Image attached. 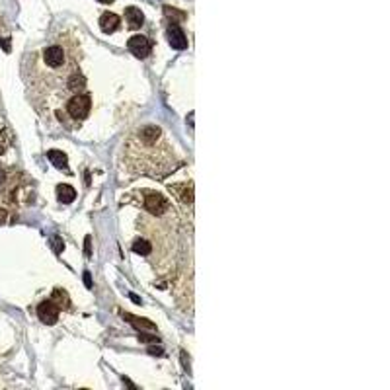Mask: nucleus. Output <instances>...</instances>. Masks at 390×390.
I'll return each instance as SVG.
<instances>
[{"instance_id": "6e6552de", "label": "nucleus", "mask_w": 390, "mask_h": 390, "mask_svg": "<svg viewBox=\"0 0 390 390\" xmlns=\"http://www.w3.org/2000/svg\"><path fill=\"white\" fill-rule=\"evenodd\" d=\"M170 189L176 193L178 199H181L183 203L191 205V201H193V185H191V181H187V183H174V185H170Z\"/></svg>"}, {"instance_id": "0eeeda50", "label": "nucleus", "mask_w": 390, "mask_h": 390, "mask_svg": "<svg viewBox=\"0 0 390 390\" xmlns=\"http://www.w3.org/2000/svg\"><path fill=\"white\" fill-rule=\"evenodd\" d=\"M168 41H170V45H172L174 49H178V51H183V49L187 47L185 33L181 31V28H180L178 24H172V26L168 28Z\"/></svg>"}, {"instance_id": "f03ea898", "label": "nucleus", "mask_w": 390, "mask_h": 390, "mask_svg": "<svg viewBox=\"0 0 390 390\" xmlns=\"http://www.w3.org/2000/svg\"><path fill=\"white\" fill-rule=\"evenodd\" d=\"M92 110V100L88 94H74L70 98H66L64 102V113L72 119V121H84L88 117V113Z\"/></svg>"}, {"instance_id": "4468645a", "label": "nucleus", "mask_w": 390, "mask_h": 390, "mask_svg": "<svg viewBox=\"0 0 390 390\" xmlns=\"http://www.w3.org/2000/svg\"><path fill=\"white\" fill-rule=\"evenodd\" d=\"M131 324H137L139 326V330H154V324H150V322H147V320H139V318H131V316H125Z\"/></svg>"}, {"instance_id": "9b49d317", "label": "nucleus", "mask_w": 390, "mask_h": 390, "mask_svg": "<svg viewBox=\"0 0 390 390\" xmlns=\"http://www.w3.org/2000/svg\"><path fill=\"white\" fill-rule=\"evenodd\" d=\"M57 199L60 203H72L76 199V189L72 185H68V183H60L57 187Z\"/></svg>"}, {"instance_id": "7ed1b4c3", "label": "nucleus", "mask_w": 390, "mask_h": 390, "mask_svg": "<svg viewBox=\"0 0 390 390\" xmlns=\"http://www.w3.org/2000/svg\"><path fill=\"white\" fill-rule=\"evenodd\" d=\"M43 62H45L47 68L55 70V74H59V76H62L60 72H62L64 68H70L68 62H66V51H64L62 45H49V47L43 51ZM74 68H76V66H74ZM72 74H74V72H72ZM64 78H68V76H64Z\"/></svg>"}, {"instance_id": "f8f14e48", "label": "nucleus", "mask_w": 390, "mask_h": 390, "mask_svg": "<svg viewBox=\"0 0 390 390\" xmlns=\"http://www.w3.org/2000/svg\"><path fill=\"white\" fill-rule=\"evenodd\" d=\"M133 252L135 254H139V256H149L150 252H152V242H149L147 238H137L135 242H133Z\"/></svg>"}, {"instance_id": "ddd939ff", "label": "nucleus", "mask_w": 390, "mask_h": 390, "mask_svg": "<svg viewBox=\"0 0 390 390\" xmlns=\"http://www.w3.org/2000/svg\"><path fill=\"white\" fill-rule=\"evenodd\" d=\"M49 162L53 164L55 168H60V170H64V168L68 166V158H66V154L62 152V150H49Z\"/></svg>"}, {"instance_id": "9d476101", "label": "nucleus", "mask_w": 390, "mask_h": 390, "mask_svg": "<svg viewBox=\"0 0 390 390\" xmlns=\"http://www.w3.org/2000/svg\"><path fill=\"white\" fill-rule=\"evenodd\" d=\"M119 24H121L119 16H117V14H112V12H106V14H102V18H100V28H102V31H106V33H113V31L119 28Z\"/></svg>"}, {"instance_id": "f257e3e1", "label": "nucleus", "mask_w": 390, "mask_h": 390, "mask_svg": "<svg viewBox=\"0 0 390 390\" xmlns=\"http://www.w3.org/2000/svg\"><path fill=\"white\" fill-rule=\"evenodd\" d=\"M125 154L135 174H149L154 178L170 174V170L178 164L176 152L166 143L162 129L156 125L141 127L129 139Z\"/></svg>"}, {"instance_id": "423d86ee", "label": "nucleus", "mask_w": 390, "mask_h": 390, "mask_svg": "<svg viewBox=\"0 0 390 390\" xmlns=\"http://www.w3.org/2000/svg\"><path fill=\"white\" fill-rule=\"evenodd\" d=\"M127 45H129V51L135 57H139V59H145L150 53V41L145 35H133Z\"/></svg>"}, {"instance_id": "2eb2a0df", "label": "nucleus", "mask_w": 390, "mask_h": 390, "mask_svg": "<svg viewBox=\"0 0 390 390\" xmlns=\"http://www.w3.org/2000/svg\"><path fill=\"white\" fill-rule=\"evenodd\" d=\"M4 180H6V172H4L2 168H0V185L4 183Z\"/></svg>"}, {"instance_id": "dca6fc26", "label": "nucleus", "mask_w": 390, "mask_h": 390, "mask_svg": "<svg viewBox=\"0 0 390 390\" xmlns=\"http://www.w3.org/2000/svg\"><path fill=\"white\" fill-rule=\"evenodd\" d=\"M98 2H102V4H110L112 0H98Z\"/></svg>"}, {"instance_id": "1a4fd4ad", "label": "nucleus", "mask_w": 390, "mask_h": 390, "mask_svg": "<svg viewBox=\"0 0 390 390\" xmlns=\"http://www.w3.org/2000/svg\"><path fill=\"white\" fill-rule=\"evenodd\" d=\"M125 20H127V26L131 30H139L143 26V22H145V16H143V12L137 6H129L125 10Z\"/></svg>"}, {"instance_id": "39448f33", "label": "nucleus", "mask_w": 390, "mask_h": 390, "mask_svg": "<svg viewBox=\"0 0 390 390\" xmlns=\"http://www.w3.org/2000/svg\"><path fill=\"white\" fill-rule=\"evenodd\" d=\"M37 316H39V320L43 322V324H55L57 320H59V306H57L53 300H45V302H41L39 306H37Z\"/></svg>"}, {"instance_id": "20e7f679", "label": "nucleus", "mask_w": 390, "mask_h": 390, "mask_svg": "<svg viewBox=\"0 0 390 390\" xmlns=\"http://www.w3.org/2000/svg\"><path fill=\"white\" fill-rule=\"evenodd\" d=\"M141 203L154 217H160V215H164L168 211V201L164 199V195H160L158 191H145Z\"/></svg>"}]
</instances>
